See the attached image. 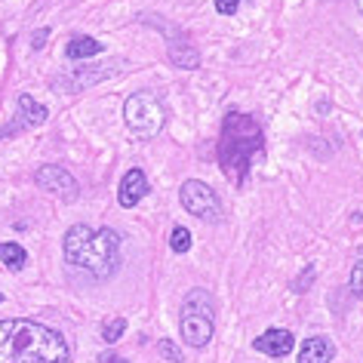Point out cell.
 <instances>
[{
    "mask_svg": "<svg viewBox=\"0 0 363 363\" xmlns=\"http://www.w3.org/2000/svg\"><path fill=\"white\" fill-rule=\"evenodd\" d=\"M145 194H148V176H145L139 167H133V169L123 176V182H121L117 201H121V206H126V210H133V206L139 203Z\"/></svg>",
    "mask_w": 363,
    "mask_h": 363,
    "instance_id": "11",
    "label": "cell"
},
{
    "mask_svg": "<svg viewBox=\"0 0 363 363\" xmlns=\"http://www.w3.org/2000/svg\"><path fill=\"white\" fill-rule=\"evenodd\" d=\"M179 201H182V206H185L188 213L197 216V219H203V222H219L222 219L219 197H216L213 188L203 185L201 179H188L185 185H182V191H179Z\"/></svg>",
    "mask_w": 363,
    "mask_h": 363,
    "instance_id": "6",
    "label": "cell"
},
{
    "mask_svg": "<svg viewBox=\"0 0 363 363\" xmlns=\"http://www.w3.org/2000/svg\"><path fill=\"white\" fill-rule=\"evenodd\" d=\"M293 345H296V339H293V333L289 330H265L259 335L256 342H252V348H256L259 354H268V357H286L289 351H293Z\"/></svg>",
    "mask_w": 363,
    "mask_h": 363,
    "instance_id": "10",
    "label": "cell"
},
{
    "mask_svg": "<svg viewBox=\"0 0 363 363\" xmlns=\"http://www.w3.org/2000/svg\"><path fill=\"white\" fill-rule=\"evenodd\" d=\"M0 262L10 271H22L25 262H28V252H25V247H19V243L6 240V243H0Z\"/></svg>",
    "mask_w": 363,
    "mask_h": 363,
    "instance_id": "16",
    "label": "cell"
},
{
    "mask_svg": "<svg viewBox=\"0 0 363 363\" xmlns=\"http://www.w3.org/2000/svg\"><path fill=\"white\" fill-rule=\"evenodd\" d=\"M102 52V43H99L96 38H86V34H77V38H71L68 40V47H65V56L71 62H80V59H93Z\"/></svg>",
    "mask_w": 363,
    "mask_h": 363,
    "instance_id": "13",
    "label": "cell"
},
{
    "mask_svg": "<svg viewBox=\"0 0 363 363\" xmlns=\"http://www.w3.org/2000/svg\"><path fill=\"white\" fill-rule=\"evenodd\" d=\"M65 262L74 268H84L96 280H108L121 268V234L114 228L93 231L89 225H71L62 240Z\"/></svg>",
    "mask_w": 363,
    "mask_h": 363,
    "instance_id": "2",
    "label": "cell"
},
{
    "mask_svg": "<svg viewBox=\"0 0 363 363\" xmlns=\"http://www.w3.org/2000/svg\"><path fill=\"white\" fill-rule=\"evenodd\" d=\"M99 363H126V360L121 357V354H114V351H105L102 357H99Z\"/></svg>",
    "mask_w": 363,
    "mask_h": 363,
    "instance_id": "23",
    "label": "cell"
},
{
    "mask_svg": "<svg viewBox=\"0 0 363 363\" xmlns=\"http://www.w3.org/2000/svg\"><path fill=\"white\" fill-rule=\"evenodd\" d=\"M145 22H151V25H157V28H163L169 34V59H172V65L176 68H197L201 65V52H197L191 43H188L176 28H169L167 22H157V19H151V16H145Z\"/></svg>",
    "mask_w": 363,
    "mask_h": 363,
    "instance_id": "8",
    "label": "cell"
},
{
    "mask_svg": "<svg viewBox=\"0 0 363 363\" xmlns=\"http://www.w3.org/2000/svg\"><path fill=\"white\" fill-rule=\"evenodd\" d=\"M16 105H19V117H22V123H25V126H40V123L50 117L47 108H43L40 102H34V99H31L28 93H22V96H19V102H16Z\"/></svg>",
    "mask_w": 363,
    "mask_h": 363,
    "instance_id": "15",
    "label": "cell"
},
{
    "mask_svg": "<svg viewBox=\"0 0 363 363\" xmlns=\"http://www.w3.org/2000/svg\"><path fill=\"white\" fill-rule=\"evenodd\" d=\"M123 121L139 139H154V135L163 130L167 111H163L157 96L148 93V89H142V93H133L123 102Z\"/></svg>",
    "mask_w": 363,
    "mask_h": 363,
    "instance_id": "4",
    "label": "cell"
},
{
    "mask_svg": "<svg viewBox=\"0 0 363 363\" xmlns=\"http://www.w3.org/2000/svg\"><path fill=\"white\" fill-rule=\"evenodd\" d=\"M333 354H335V348L326 335H311V339H305V345L298 348V363H330Z\"/></svg>",
    "mask_w": 363,
    "mask_h": 363,
    "instance_id": "12",
    "label": "cell"
},
{
    "mask_svg": "<svg viewBox=\"0 0 363 363\" xmlns=\"http://www.w3.org/2000/svg\"><path fill=\"white\" fill-rule=\"evenodd\" d=\"M0 302H4V296H0Z\"/></svg>",
    "mask_w": 363,
    "mask_h": 363,
    "instance_id": "25",
    "label": "cell"
},
{
    "mask_svg": "<svg viewBox=\"0 0 363 363\" xmlns=\"http://www.w3.org/2000/svg\"><path fill=\"white\" fill-rule=\"evenodd\" d=\"M219 163L225 176L234 179L238 185L247 182V172L262 163V130L250 114L231 111L222 123V139H219Z\"/></svg>",
    "mask_w": 363,
    "mask_h": 363,
    "instance_id": "3",
    "label": "cell"
},
{
    "mask_svg": "<svg viewBox=\"0 0 363 363\" xmlns=\"http://www.w3.org/2000/svg\"><path fill=\"white\" fill-rule=\"evenodd\" d=\"M169 250L179 252V256L191 250V231L182 228V225H179V228H172V234H169Z\"/></svg>",
    "mask_w": 363,
    "mask_h": 363,
    "instance_id": "18",
    "label": "cell"
},
{
    "mask_svg": "<svg viewBox=\"0 0 363 363\" xmlns=\"http://www.w3.org/2000/svg\"><path fill=\"white\" fill-rule=\"evenodd\" d=\"M213 296L210 289H191V293L185 296V302H182V314H203V317H213Z\"/></svg>",
    "mask_w": 363,
    "mask_h": 363,
    "instance_id": "14",
    "label": "cell"
},
{
    "mask_svg": "<svg viewBox=\"0 0 363 363\" xmlns=\"http://www.w3.org/2000/svg\"><path fill=\"white\" fill-rule=\"evenodd\" d=\"M357 10H360V16H363V0H357Z\"/></svg>",
    "mask_w": 363,
    "mask_h": 363,
    "instance_id": "24",
    "label": "cell"
},
{
    "mask_svg": "<svg viewBox=\"0 0 363 363\" xmlns=\"http://www.w3.org/2000/svg\"><path fill=\"white\" fill-rule=\"evenodd\" d=\"M47 38H50V28L34 31V34H31V47H34V50H43V43H47Z\"/></svg>",
    "mask_w": 363,
    "mask_h": 363,
    "instance_id": "22",
    "label": "cell"
},
{
    "mask_svg": "<svg viewBox=\"0 0 363 363\" xmlns=\"http://www.w3.org/2000/svg\"><path fill=\"white\" fill-rule=\"evenodd\" d=\"M121 71H126V59H111V62H102V65H74L52 77L50 86L56 93H80V89H89L108 77H117Z\"/></svg>",
    "mask_w": 363,
    "mask_h": 363,
    "instance_id": "5",
    "label": "cell"
},
{
    "mask_svg": "<svg viewBox=\"0 0 363 363\" xmlns=\"http://www.w3.org/2000/svg\"><path fill=\"white\" fill-rule=\"evenodd\" d=\"M65 335L38 320H0V363H68Z\"/></svg>",
    "mask_w": 363,
    "mask_h": 363,
    "instance_id": "1",
    "label": "cell"
},
{
    "mask_svg": "<svg viewBox=\"0 0 363 363\" xmlns=\"http://www.w3.org/2000/svg\"><path fill=\"white\" fill-rule=\"evenodd\" d=\"M34 182L43 188V191H50L52 197H59V201H77V194H80V188H77V179L71 176L68 169H62L56 167V163H47V167H40L38 172H34Z\"/></svg>",
    "mask_w": 363,
    "mask_h": 363,
    "instance_id": "7",
    "label": "cell"
},
{
    "mask_svg": "<svg viewBox=\"0 0 363 363\" xmlns=\"http://www.w3.org/2000/svg\"><path fill=\"white\" fill-rule=\"evenodd\" d=\"M123 333H126V320H123V317H108V320L102 323V339L108 345H114Z\"/></svg>",
    "mask_w": 363,
    "mask_h": 363,
    "instance_id": "17",
    "label": "cell"
},
{
    "mask_svg": "<svg viewBox=\"0 0 363 363\" xmlns=\"http://www.w3.org/2000/svg\"><path fill=\"white\" fill-rule=\"evenodd\" d=\"M157 351H160V354H163V357H167L169 363H182V351H179V348H176V345H172L169 339H160Z\"/></svg>",
    "mask_w": 363,
    "mask_h": 363,
    "instance_id": "20",
    "label": "cell"
},
{
    "mask_svg": "<svg viewBox=\"0 0 363 363\" xmlns=\"http://www.w3.org/2000/svg\"><path fill=\"white\" fill-rule=\"evenodd\" d=\"M351 293L363 298V259L354 262V268H351Z\"/></svg>",
    "mask_w": 363,
    "mask_h": 363,
    "instance_id": "19",
    "label": "cell"
},
{
    "mask_svg": "<svg viewBox=\"0 0 363 363\" xmlns=\"http://www.w3.org/2000/svg\"><path fill=\"white\" fill-rule=\"evenodd\" d=\"M182 339L191 348H206L213 339V317L203 314H182Z\"/></svg>",
    "mask_w": 363,
    "mask_h": 363,
    "instance_id": "9",
    "label": "cell"
},
{
    "mask_svg": "<svg viewBox=\"0 0 363 363\" xmlns=\"http://www.w3.org/2000/svg\"><path fill=\"white\" fill-rule=\"evenodd\" d=\"M240 6V0H216V10H219L222 16H234Z\"/></svg>",
    "mask_w": 363,
    "mask_h": 363,
    "instance_id": "21",
    "label": "cell"
}]
</instances>
